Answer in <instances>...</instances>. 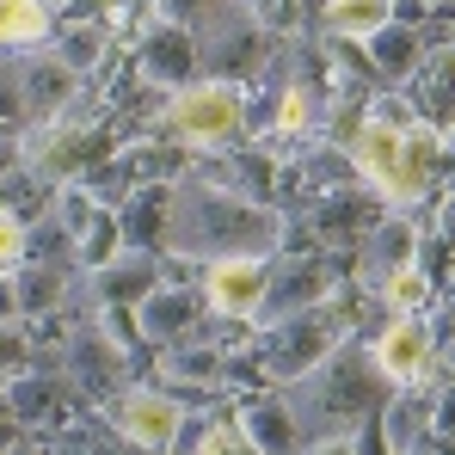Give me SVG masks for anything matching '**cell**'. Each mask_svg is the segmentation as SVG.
Listing matches in <instances>:
<instances>
[{
  "mask_svg": "<svg viewBox=\"0 0 455 455\" xmlns=\"http://www.w3.org/2000/svg\"><path fill=\"white\" fill-rule=\"evenodd\" d=\"M283 240V216L246 191H234L228 179L210 172H185L166 191V246L185 259H234V252H271Z\"/></svg>",
  "mask_w": 455,
  "mask_h": 455,
  "instance_id": "1",
  "label": "cell"
},
{
  "mask_svg": "<svg viewBox=\"0 0 455 455\" xmlns=\"http://www.w3.org/2000/svg\"><path fill=\"white\" fill-rule=\"evenodd\" d=\"M387 376L376 370V357H370V345H339L314 376H302L290 387V400L302 406L307 419V437L320 443V437H351L363 419H376L381 406H387Z\"/></svg>",
  "mask_w": 455,
  "mask_h": 455,
  "instance_id": "2",
  "label": "cell"
},
{
  "mask_svg": "<svg viewBox=\"0 0 455 455\" xmlns=\"http://www.w3.org/2000/svg\"><path fill=\"white\" fill-rule=\"evenodd\" d=\"M437 148H443V136L425 130V124L419 130H394V124L363 117L357 136H351V166L370 179V191H376L381 204L412 210L437 185Z\"/></svg>",
  "mask_w": 455,
  "mask_h": 455,
  "instance_id": "3",
  "label": "cell"
},
{
  "mask_svg": "<svg viewBox=\"0 0 455 455\" xmlns=\"http://www.w3.org/2000/svg\"><path fill=\"white\" fill-rule=\"evenodd\" d=\"M191 37H197V75L204 80H228L234 86V80L259 75L271 62V25L246 0H216L191 25Z\"/></svg>",
  "mask_w": 455,
  "mask_h": 455,
  "instance_id": "4",
  "label": "cell"
},
{
  "mask_svg": "<svg viewBox=\"0 0 455 455\" xmlns=\"http://www.w3.org/2000/svg\"><path fill=\"white\" fill-rule=\"evenodd\" d=\"M345 345V320L332 307H302V314H283L277 332L265 339V376L277 387H296L302 376H314L332 351Z\"/></svg>",
  "mask_w": 455,
  "mask_h": 455,
  "instance_id": "5",
  "label": "cell"
},
{
  "mask_svg": "<svg viewBox=\"0 0 455 455\" xmlns=\"http://www.w3.org/2000/svg\"><path fill=\"white\" fill-rule=\"evenodd\" d=\"M166 130H172L179 142H191V148H228V142H240V130H246V99H240V86H228V80H191V86L172 92Z\"/></svg>",
  "mask_w": 455,
  "mask_h": 455,
  "instance_id": "6",
  "label": "cell"
},
{
  "mask_svg": "<svg viewBox=\"0 0 455 455\" xmlns=\"http://www.w3.org/2000/svg\"><path fill=\"white\" fill-rule=\"evenodd\" d=\"M204 296L216 314L228 320H252L265 296H271V259L265 252H234V259H216L210 277H204Z\"/></svg>",
  "mask_w": 455,
  "mask_h": 455,
  "instance_id": "7",
  "label": "cell"
},
{
  "mask_svg": "<svg viewBox=\"0 0 455 455\" xmlns=\"http://www.w3.org/2000/svg\"><path fill=\"white\" fill-rule=\"evenodd\" d=\"M117 431L136 443V450H172L179 431H185V406L166 394V387H124L117 394Z\"/></svg>",
  "mask_w": 455,
  "mask_h": 455,
  "instance_id": "8",
  "label": "cell"
},
{
  "mask_svg": "<svg viewBox=\"0 0 455 455\" xmlns=\"http://www.w3.org/2000/svg\"><path fill=\"white\" fill-rule=\"evenodd\" d=\"M370 357H376V370L387 376V387H419L425 370H431V357H437V339H431L425 320L400 314L394 326H381V332H376Z\"/></svg>",
  "mask_w": 455,
  "mask_h": 455,
  "instance_id": "9",
  "label": "cell"
},
{
  "mask_svg": "<svg viewBox=\"0 0 455 455\" xmlns=\"http://www.w3.org/2000/svg\"><path fill=\"white\" fill-rule=\"evenodd\" d=\"M240 431H246V443H252L259 455H307V450H314L307 419H302V406L290 400V387H277V394L252 400V406H246V419H240Z\"/></svg>",
  "mask_w": 455,
  "mask_h": 455,
  "instance_id": "10",
  "label": "cell"
},
{
  "mask_svg": "<svg viewBox=\"0 0 455 455\" xmlns=\"http://www.w3.org/2000/svg\"><path fill=\"white\" fill-rule=\"evenodd\" d=\"M406 105L419 111L425 130H437V136L455 130V44H437L419 56V68L406 75Z\"/></svg>",
  "mask_w": 455,
  "mask_h": 455,
  "instance_id": "11",
  "label": "cell"
},
{
  "mask_svg": "<svg viewBox=\"0 0 455 455\" xmlns=\"http://www.w3.org/2000/svg\"><path fill=\"white\" fill-rule=\"evenodd\" d=\"M19 86H25V111H31V130H50L62 124V111L80 99V75L50 50V56H31L19 62Z\"/></svg>",
  "mask_w": 455,
  "mask_h": 455,
  "instance_id": "12",
  "label": "cell"
},
{
  "mask_svg": "<svg viewBox=\"0 0 455 455\" xmlns=\"http://www.w3.org/2000/svg\"><path fill=\"white\" fill-rule=\"evenodd\" d=\"M332 296V265L320 259V252H307V259H277L271 265V296L265 302L277 307V320L283 314H302V307H326Z\"/></svg>",
  "mask_w": 455,
  "mask_h": 455,
  "instance_id": "13",
  "label": "cell"
},
{
  "mask_svg": "<svg viewBox=\"0 0 455 455\" xmlns=\"http://www.w3.org/2000/svg\"><path fill=\"white\" fill-rule=\"evenodd\" d=\"M86 290H92L99 307H142L154 290H160V265H154V252L111 259V265H99V271L86 277Z\"/></svg>",
  "mask_w": 455,
  "mask_h": 455,
  "instance_id": "14",
  "label": "cell"
},
{
  "mask_svg": "<svg viewBox=\"0 0 455 455\" xmlns=\"http://www.w3.org/2000/svg\"><path fill=\"white\" fill-rule=\"evenodd\" d=\"M136 62H142L148 80H160V86L179 92V80H197V37H191L185 25H166V19H160L148 37H142Z\"/></svg>",
  "mask_w": 455,
  "mask_h": 455,
  "instance_id": "15",
  "label": "cell"
},
{
  "mask_svg": "<svg viewBox=\"0 0 455 455\" xmlns=\"http://www.w3.org/2000/svg\"><path fill=\"white\" fill-rule=\"evenodd\" d=\"M68 376H75V387L86 381L92 394H124L117 387V376H124V345L105 326H80L75 339H68Z\"/></svg>",
  "mask_w": 455,
  "mask_h": 455,
  "instance_id": "16",
  "label": "cell"
},
{
  "mask_svg": "<svg viewBox=\"0 0 455 455\" xmlns=\"http://www.w3.org/2000/svg\"><path fill=\"white\" fill-rule=\"evenodd\" d=\"M105 154H111V130H105V124H80V130H56V142L37 154V166L56 172V179H68V172L105 160Z\"/></svg>",
  "mask_w": 455,
  "mask_h": 455,
  "instance_id": "17",
  "label": "cell"
},
{
  "mask_svg": "<svg viewBox=\"0 0 455 455\" xmlns=\"http://www.w3.org/2000/svg\"><path fill=\"white\" fill-rule=\"evenodd\" d=\"M136 326H142L148 339H160V345H185V339H191V326H197V302L160 283L148 302L136 307Z\"/></svg>",
  "mask_w": 455,
  "mask_h": 455,
  "instance_id": "18",
  "label": "cell"
},
{
  "mask_svg": "<svg viewBox=\"0 0 455 455\" xmlns=\"http://www.w3.org/2000/svg\"><path fill=\"white\" fill-rule=\"evenodd\" d=\"M320 25L345 44H370L376 31L394 25V0H326L320 6Z\"/></svg>",
  "mask_w": 455,
  "mask_h": 455,
  "instance_id": "19",
  "label": "cell"
},
{
  "mask_svg": "<svg viewBox=\"0 0 455 455\" xmlns=\"http://www.w3.org/2000/svg\"><path fill=\"white\" fill-rule=\"evenodd\" d=\"M75 394V381L62 376V370H44V376H12V412L25 419V425H50L56 419V406Z\"/></svg>",
  "mask_w": 455,
  "mask_h": 455,
  "instance_id": "20",
  "label": "cell"
},
{
  "mask_svg": "<svg viewBox=\"0 0 455 455\" xmlns=\"http://www.w3.org/2000/svg\"><path fill=\"white\" fill-rule=\"evenodd\" d=\"M376 204L370 197H332V204H320V216H314V228H320V240L326 246H351V240H370V228H376Z\"/></svg>",
  "mask_w": 455,
  "mask_h": 455,
  "instance_id": "21",
  "label": "cell"
},
{
  "mask_svg": "<svg viewBox=\"0 0 455 455\" xmlns=\"http://www.w3.org/2000/svg\"><path fill=\"white\" fill-rule=\"evenodd\" d=\"M419 228L412 222H376L370 228V240H363V259H370V271H376V283L387 271H400V265H412L419 259Z\"/></svg>",
  "mask_w": 455,
  "mask_h": 455,
  "instance_id": "22",
  "label": "cell"
},
{
  "mask_svg": "<svg viewBox=\"0 0 455 455\" xmlns=\"http://www.w3.org/2000/svg\"><path fill=\"white\" fill-rule=\"evenodd\" d=\"M419 56H425V44H419V31H406V25H387V31L370 37V62H376L387 80H400V86L419 68Z\"/></svg>",
  "mask_w": 455,
  "mask_h": 455,
  "instance_id": "23",
  "label": "cell"
},
{
  "mask_svg": "<svg viewBox=\"0 0 455 455\" xmlns=\"http://www.w3.org/2000/svg\"><path fill=\"white\" fill-rule=\"evenodd\" d=\"M166 376L197 381V387H216V381L234 376V363H228L216 345H197V339H185V345H172V357H166Z\"/></svg>",
  "mask_w": 455,
  "mask_h": 455,
  "instance_id": "24",
  "label": "cell"
},
{
  "mask_svg": "<svg viewBox=\"0 0 455 455\" xmlns=\"http://www.w3.org/2000/svg\"><path fill=\"white\" fill-rule=\"evenodd\" d=\"M12 290H19V314H50L68 296V271L62 265H31V271L12 277Z\"/></svg>",
  "mask_w": 455,
  "mask_h": 455,
  "instance_id": "25",
  "label": "cell"
},
{
  "mask_svg": "<svg viewBox=\"0 0 455 455\" xmlns=\"http://www.w3.org/2000/svg\"><path fill=\"white\" fill-rule=\"evenodd\" d=\"M44 31H50V6L44 0H0V50L44 44Z\"/></svg>",
  "mask_w": 455,
  "mask_h": 455,
  "instance_id": "26",
  "label": "cell"
},
{
  "mask_svg": "<svg viewBox=\"0 0 455 455\" xmlns=\"http://www.w3.org/2000/svg\"><path fill=\"white\" fill-rule=\"evenodd\" d=\"M431 296H437V277H431V271H425L419 259L381 277V302H387V307H400V314H419V307L431 302Z\"/></svg>",
  "mask_w": 455,
  "mask_h": 455,
  "instance_id": "27",
  "label": "cell"
},
{
  "mask_svg": "<svg viewBox=\"0 0 455 455\" xmlns=\"http://www.w3.org/2000/svg\"><path fill=\"white\" fill-rule=\"evenodd\" d=\"M117 246H124V222H117L111 210H99V216L86 222V234H80V265H86V271H99V265H111V259H117Z\"/></svg>",
  "mask_w": 455,
  "mask_h": 455,
  "instance_id": "28",
  "label": "cell"
},
{
  "mask_svg": "<svg viewBox=\"0 0 455 455\" xmlns=\"http://www.w3.org/2000/svg\"><path fill=\"white\" fill-rule=\"evenodd\" d=\"M31 130V111H25V86H19V68L0 62V142H19Z\"/></svg>",
  "mask_w": 455,
  "mask_h": 455,
  "instance_id": "29",
  "label": "cell"
},
{
  "mask_svg": "<svg viewBox=\"0 0 455 455\" xmlns=\"http://www.w3.org/2000/svg\"><path fill=\"white\" fill-rule=\"evenodd\" d=\"M307 117H314V86L290 80V86L277 92V117H271V130H277V136H302Z\"/></svg>",
  "mask_w": 455,
  "mask_h": 455,
  "instance_id": "30",
  "label": "cell"
},
{
  "mask_svg": "<svg viewBox=\"0 0 455 455\" xmlns=\"http://www.w3.org/2000/svg\"><path fill=\"white\" fill-rule=\"evenodd\" d=\"M105 50H111V37H105V25H75V31L62 37V50H56V56H62V62H68L75 75H86V68H92V62H99Z\"/></svg>",
  "mask_w": 455,
  "mask_h": 455,
  "instance_id": "31",
  "label": "cell"
},
{
  "mask_svg": "<svg viewBox=\"0 0 455 455\" xmlns=\"http://www.w3.org/2000/svg\"><path fill=\"white\" fill-rule=\"evenodd\" d=\"M197 455H259V450L246 443V431H240L234 419H216V425L204 431V443H197Z\"/></svg>",
  "mask_w": 455,
  "mask_h": 455,
  "instance_id": "32",
  "label": "cell"
},
{
  "mask_svg": "<svg viewBox=\"0 0 455 455\" xmlns=\"http://www.w3.org/2000/svg\"><path fill=\"white\" fill-rule=\"evenodd\" d=\"M351 450H357V455H394V450H387V431H381V412H376V419H363V425L351 431Z\"/></svg>",
  "mask_w": 455,
  "mask_h": 455,
  "instance_id": "33",
  "label": "cell"
},
{
  "mask_svg": "<svg viewBox=\"0 0 455 455\" xmlns=\"http://www.w3.org/2000/svg\"><path fill=\"white\" fill-rule=\"evenodd\" d=\"M25 259V222L19 216H0V265Z\"/></svg>",
  "mask_w": 455,
  "mask_h": 455,
  "instance_id": "34",
  "label": "cell"
},
{
  "mask_svg": "<svg viewBox=\"0 0 455 455\" xmlns=\"http://www.w3.org/2000/svg\"><path fill=\"white\" fill-rule=\"evenodd\" d=\"M12 363H25V339L12 326H0V370H12Z\"/></svg>",
  "mask_w": 455,
  "mask_h": 455,
  "instance_id": "35",
  "label": "cell"
},
{
  "mask_svg": "<svg viewBox=\"0 0 455 455\" xmlns=\"http://www.w3.org/2000/svg\"><path fill=\"white\" fill-rule=\"evenodd\" d=\"M314 455H357V450H351V437H320Z\"/></svg>",
  "mask_w": 455,
  "mask_h": 455,
  "instance_id": "36",
  "label": "cell"
},
{
  "mask_svg": "<svg viewBox=\"0 0 455 455\" xmlns=\"http://www.w3.org/2000/svg\"><path fill=\"white\" fill-rule=\"evenodd\" d=\"M19 166V142H0V172H12Z\"/></svg>",
  "mask_w": 455,
  "mask_h": 455,
  "instance_id": "37",
  "label": "cell"
},
{
  "mask_svg": "<svg viewBox=\"0 0 455 455\" xmlns=\"http://www.w3.org/2000/svg\"><path fill=\"white\" fill-rule=\"evenodd\" d=\"M12 455H37V450H31V437H19V443H12Z\"/></svg>",
  "mask_w": 455,
  "mask_h": 455,
  "instance_id": "38",
  "label": "cell"
},
{
  "mask_svg": "<svg viewBox=\"0 0 455 455\" xmlns=\"http://www.w3.org/2000/svg\"><path fill=\"white\" fill-rule=\"evenodd\" d=\"M44 6H62V0H44Z\"/></svg>",
  "mask_w": 455,
  "mask_h": 455,
  "instance_id": "39",
  "label": "cell"
},
{
  "mask_svg": "<svg viewBox=\"0 0 455 455\" xmlns=\"http://www.w3.org/2000/svg\"><path fill=\"white\" fill-rule=\"evenodd\" d=\"M450 363H455V345H450Z\"/></svg>",
  "mask_w": 455,
  "mask_h": 455,
  "instance_id": "40",
  "label": "cell"
}]
</instances>
